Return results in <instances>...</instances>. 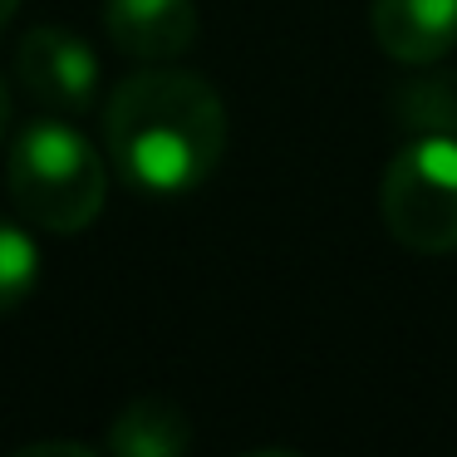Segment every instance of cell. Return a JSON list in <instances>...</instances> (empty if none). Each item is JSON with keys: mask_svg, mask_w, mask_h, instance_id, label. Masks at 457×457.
<instances>
[{"mask_svg": "<svg viewBox=\"0 0 457 457\" xmlns=\"http://www.w3.org/2000/svg\"><path fill=\"white\" fill-rule=\"evenodd\" d=\"M104 153L133 192L187 197L227 158V104L202 74L148 64L104 104Z\"/></svg>", "mask_w": 457, "mask_h": 457, "instance_id": "6da1fadb", "label": "cell"}, {"mask_svg": "<svg viewBox=\"0 0 457 457\" xmlns=\"http://www.w3.org/2000/svg\"><path fill=\"white\" fill-rule=\"evenodd\" d=\"M5 187L25 221H35L40 231L79 237L99 221L109 202V172H104V153L74 129V119L45 113L11 138Z\"/></svg>", "mask_w": 457, "mask_h": 457, "instance_id": "7a4b0ae2", "label": "cell"}, {"mask_svg": "<svg viewBox=\"0 0 457 457\" xmlns=\"http://www.w3.org/2000/svg\"><path fill=\"white\" fill-rule=\"evenodd\" d=\"M384 231L413 256L457 251V133H413L378 178Z\"/></svg>", "mask_w": 457, "mask_h": 457, "instance_id": "3957f363", "label": "cell"}, {"mask_svg": "<svg viewBox=\"0 0 457 457\" xmlns=\"http://www.w3.org/2000/svg\"><path fill=\"white\" fill-rule=\"evenodd\" d=\"M15 74L45 113L84 119L99 104V54L84 35L60 25L25 30V40L15 45Z\"/></svg>", "mask_w": 457, "mask_h": 457, "instance_id": "277c9868", "label": "cell"}, {"mask_svg": "<svg viewBox=\"0 0 457 457\" xmlns=\"http://www.w3.org/2000/svg\"><path fill=\"white\" fill-rule=\"evenodd\" d=\"M104 35L138 64H172L197 40V0H104Z\"/></svg>", "mask_w": 457, "mask_h": 457, "instance_id": "5b68a950", "label": "cell"}, {"mask_svg": "<svg viewBox=\"0 0 457 457\" xmlns=\"http://www.w3.org/2000/svg\"><path fill=\"white\" fill-rule=\"evenodd\" d=\"M369 30L394 64L428 70L457 50V0H374Z\"/></svg>", "mask_w": 457, "mask_h": 457, "instance_id": "8992f818", "label": "cell"}, {"mask_svg": "<svg viewBox=\"0 0 457 457\" xmlns=\"http://www.w3.org/2000/svg\"><path fill=\"white\" fill-rule=\"evenodd\" d=\"M104 447L119 457H182L192 447V423L168 398H133L104 433Z\"/></svg>", "mask_w": 457, "mask_h": 457, "instance_id": "52a82bcc", "label": "cell"}, {"mask_svg": "<svg viewBox=\"0 0 457 457\" xmlns=\"http://www.w3.org/2000/svg\"><path fill=\"white\" fill-rule=\"evenodd\" d=\"M40 286V246L25 227L0 217V320L15 315Z\"/></svg>", "mask_w": 457, "mask_h": 457, "instance_id": "ba28073f", "label": "cell"}, {"mask_svg": "<svg viewBox=\"0 0 457 457\" xmlns=\"http://www.w3.org/2000/svg\"><path fill=\"white\" fill-rule=\"evenodd\" d=\"M21 453H89L84 443H30V447H21Z\"/></svg>", "mask_w": 457, "mask_h": 457, "instance_id": "9c48e42d", "label": "cell"}, {"mask_svg": "<svg viewBox=\"0 0 457 457\" xmlns=\"http://www.w3.org/2000/svg\"><path fill=\"white\" fill-rule=\"evenodd\" d=\"M5 129H11V89L0 79V138H5Z\"/></svg>", "mask_w": 457, "mask_h": 457, "instance_id": "30bf717a", "label": "cell"}, {"mask_svg": "<svg viewBox=\"0 0 457 457\" xmlns=\"http://www.w3.org/2000/svg\"><path fill=\"white\" fill-rule=\"evenodd\" d=\"M21 11V0H0V30H5V25H11V15Z\"/></svg>", "mask_w": 457, "mask_h": 457, "instance_id": "8fae6325", "label": "cell"}]
</instances>
